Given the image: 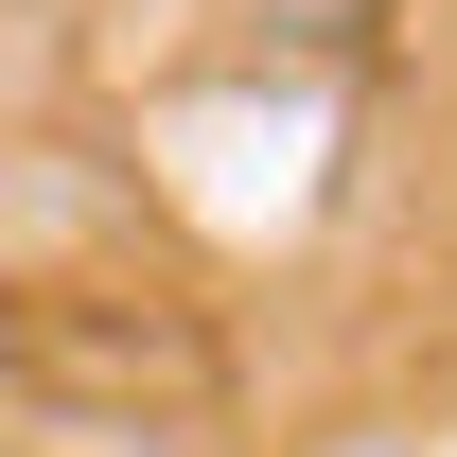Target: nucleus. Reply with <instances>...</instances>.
Wrapping results in <instances>:
<instances>
[{"mask_svg":"<svg viewBox=\"0 0 457 457\" xmlns=\"http://www.w3.org/2000/svg\"><path fill=\"white\" fill-rule=\"evenodd\" d=\"M228 18H246L264 54H335V36H370L387 0H228Z\"/></svg>","mask_w":457,"mask_h":457,"instance_id":"nucleus-1","label":"nucleus"}]
</instances>
